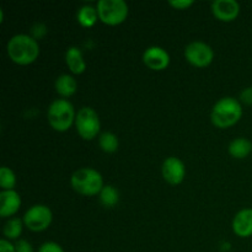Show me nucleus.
I'll use <instances>...</instances> for the list:
<instances>
[{
    "label": "nucleus",
    "instance_id": "nucleus-12",
    "mask_svg": "<svg viewBox=\"0 0 252 252\" xmlns=\"http://www.w3.org/2000/svg\"><path fill=\"white\" fill-rule=\"evenodd\" d=\"M234 234L239 238H250L252 236V208H245L235 214L231 223Z\"/></svg>",
    "mask_w": 252,
    "mask_h": 252
},
{
    "label": "nucleus",
    "instance_id": "nucleus-15",
    "mask_svg": "<svg viewBox=\"0 0 252 252\" xmlns=\"http://www.w3.org/2000/svg\"><path fill=\"white\" fill-rule=\"evenodd\" d=\"M54 88H56L57 94H59L62 97H70L78 90V81L75 80L74 76L69 75V74H63L57 78Z\"/></svg>",
    "mask_w": 252,
    "mask_h": 252
},
{
    "label": "nucleus",
    "instance_id": "nucleus-16",
    "mask_svg": "<svg viewBox=\"0 0 252 252\" xmlns=\"http://www.w3.org/2000/svg\"><path fill=\"white\" fill-rule=\"evenodd\" d=\"M229 154L231 155L235 159H245L252 153V143L248 138L239 137L235 138L234 140H231L230 144L228 148Z\"/></svg>",
    "mask_w": 252,
    "mask_h": 252
},
{
    "label": "nucleus",
    "instance_id": "nucleus-27",
    "mask_svg": "<svg viewBox=\"0 0 252 252\" xmlns=\"http://www.w3.org/2000/svg\"><path fill=\"white\" fill-rule=\"evenodd\" d=\"M0 252H16L15 245L10 243V240L7 239H1L0 240Z\"/></svg>",
    "mask_w": 252,
    "mask_h": 252
},
{
    "label": "nucleus",
    "instance_id": "nucleus-3",
    "mask_svg": "<svg viewBox=\"0 0 252 252\" xmlns=\"http://www.w3.org/2000/svg\"><path fill=\"white\" fill-rule=\"evenodd\" d=\"M70 184L74 191L81 196L93 197L100 194L103 189L102 175L93 167H81L76 170L70 177Z\"/></svg>",
    "mask_w": 252,
    "mask_h": 252
},
{
    "label": "nucleus",
    "instance_id": "nucleus-5",
    "mask_svg": "<svg viewBox=\"0 0 252 252\" xmlns=\"http://www.w3.org/2000/svg\"><path fill=\"white\" fill-rule=\"evenodd\" d=\"M98 20L108 26H117L127 20L129 7L125 0H100L96 5Z\"/></svg>",
    "mask_w": 252,
    "mask_h": 252
},
{
    "label": "nucleus",
    "instance_id": "nucleus-2",
    "mask_svg": "<svg viewBox=\"0 0 252 252\" xmlns=\"http://www.w3.org/2000/svg\"><path fill=\"white\" fill-rule=\"evenodd\" d=\"M243 117V106L235 97L226 96L214 103L211 112L212 123L217 128L226 129L235 126Z\"/></svg>",
    "mask_w": 252,
    "mask_h": 252
},
{
    "label": "nucleus",
    "instance_id": "nucleus-22",
    "mask_svg": "<svg viewBox=\"0 0 252 252\" xmlns=\"http://www.w3.org/2000/svg\"><path fill=\"white\" fill-rule=\"evenodd\" d=\"M38 252H64L63 248L54 241H47L39 246Z\"/></svg>",
    "mask_w": 252,
    "mask_h": 252
},
{
    "label": "nucleus",
    "instance_id": "nucleus-10",
    "mask_svg": "<svg viewBox=\"0 0 252 252\" xmlns=\"http://www.w3.org/2000/svg\"><path fill=\"white\" fill-rule=\"evenodd\" d=\"M143 63L154 71L165 70L170 64V54L162 47H148L143 53Z\"/></svg>",
    "mask_w": 252,
    "mask_h": 252
},
{
    "label": "nucleus",
    "instance_id": "nucleus-23",
    "mask_svg": "<svg viewBox=\"0 0 252 252\" xmlns=\"http://www.w3.org/2000/svg\"><path fill=\"white\" fill-rule=\"evenodd\" d=\"M193 4H194L193 0H171V1H169L170 6H172L176 10L189 9Z\"/></svg>",
    "mask_w": 252,
    "mask_h": 252
},
{
    "label": "nucleus",
    "instance_id": "nucleus-8",
    "mask_svg": "<svg viewBox=\"0 0 252 252\" xmlns=\"http://www.w3.org/2000/svg\"><path fill=\"white\" fill-rule=\"evenodd\" d=\"M185 58L196 68H206L214 59V51L209 44L202 41H194L185 47Z\"/></svg>",
    "mask_w": 252,
    "mask_h": 252
},
{
    "label": "nucleus",
    "instance_id": "nucleus-18",
    "mask_svg": "<svg viewBox=\"0 0 252 252\" xmlns=\"http://www.w3.org/2000/svg\"><path fill=\"white\" fill-rule=\"evenodd\" d=\"M98 198H100L101 204L105 208H113L120 202V192L112 185H106L101 189L100 194H98Z\"/></svg>",
    "mask_w": 252,
    "mask_h": 252
},
{
    "label": "nucleus",
    "instance_id": "nucleus-26",
    "mask_svg": "<svg viewBox=\"0 0 252 252\" xmlns=\"http://www.w3.org/2000/svg\"><path fill=\"white\" fill-rule=\"evenodd\" d=\"M240 102H243L244 105L252 106V86L244 89L240 93Z\"/></svg>",
    "mask_w": 252,
    "mask_h": 252
},
{
    "label": "nucleus",
    "instance_id": "nucleus-17",
    "mask_svg": "<svg viewBox=\"0 0 252 252\" xmlns=\"http://www.w3.org/2000/svg\"><path fill=\"white\" fill-rule=\"evenodd\" d=\"M76 20H78L79 25L81 27H85V29H90V27L95 26L98 20L97 9L91 6V5H84L78 10Z\"/></svg>",
    "mask_w": 252,
    "mask_h": 252
},
{
    "label": "nucleus",
    "instance_id": "nucleus-1",
    "mask_svg": "<svg viewBox=\"0 0 252 252\" xmlns=\"http://www.w3.org/2000/svg\"><path fill=\"white\" fill-rule=\"evenodd\" d=\"M9 58L19 65H29L37 61L39 56V44L30 34H15L6 44Z\"/></svg>",
    "mask_w": 252,
    "mask_h": 252
},
{
    "label": "nucleus",
    "instance_id": "nucleus-7",
    "mask_svg": "<svg viewBox=\"0 0 252 252\" xmlns=\"http://www.w3.org/2000/svg\"><path fill=\"white\" fill-rule=\"evenodd\" d=\"M22 220L29 230L41 233L51 226L52 220H53V213L49 207L44 206V204H34L31 208L27 209Z\"/></svg>",
    "mask_w": 252,
    "mask_h": 252
},
{
    "label": "nucleus",
    "instance_id": "nucleus-13",
    "mask_svg": "<svg viewBox=\"0 0 252 252\" xmlns=\"http://www.w3.org/2000/svg\"><path fill=\"white\" fill-rule=\"evenodd\" d=\"M21 207V197L15 189L0 192V217L10 218L19 212Z\"/></svg>",
    "mask_w": 252,
    "mask_h": 252
},
{
    "label": "nucleus",
    "instance_id": "nucleus-11",
    "mask_svg": "<svg viewBox=\"0 0 252 252\" xmlns=\"http://www.w3.org/2000/svg\"><path fill=\"white\" fill-rule=\"evenodd\" d=\"M212 14L221 22H231L240 14V4L235 0H216L212 2Z\"/></svg>",
    "mask_w": 252,
    "mask_h": 252
},
{
    "label": "nucleus",
    "instance_id": "nucleus-25",
    "mask_svg": "<svg viewBox=\"0 0 252 252\" xmlns=\"http://www.w3.org/2000/svg\"><path fill=\"white\" fill-rule=\"evenodd\" d=\"M31 33H32V37H33L34 39L42 38L43 36H46L47 27L44 26L43 24H41V22H38V24H36L33 27H32Z\"/></svg>",
    "mask_w": 252,
    "mask_h": 252
},
{
    "label": "nucleus",
    "instance_id": "nucleus-4",
    "mask_svg": "<svg viewBox=\"0 0 252 252\" xmlns=\"http://www.w3.org/2000/svg\"><path fill=\"white\" fill-rule=\"evenodd\" d=\"M76 113L74 106L66 98H58L49 105L47 111V120L49 126L57 132H66L75 125Z\"/></svg>",
    "mask_w": 252,
    "mask_h": 252
},
{
    "label": "nucleus",
    "instance_id": "nucleus-20",
    "mask_svg": "<svg viewBox=\"0 0 252 252\" xmlns=\"http://www.w3.org/2000/svg\"><path fill=\"white\" fill-rule=\"evenodd\" d=\"M98 145H100V149L102 152L107 153V154H112L118 150V138L115 133L112 132H103L101 133L100 137H98Z\"/></svg>",
    "mask_w": 252,
    "mask_h": 252
},
{
    "label": "nucleus",
    "instance_id": "nucleus-6",
    "mask_svg": "<svg viewBox=\"0 0 252 252\" xmlns=\"http://www.w3.org/2000/svg\"><path fill=\"white\" fill-rule=\"evenodd\" d=\"M75 127L78 134L84 140H93L98 135L101 129L100 117L91 107H83L76 113Z\"/></svg>",
    "mask_w": 252,
    "mask_h": 252
},
{
    "label": "nucleus",
    "instance_id": "nucleus-9",
    "mask_svg": "<svg viewBox=\"0 0 252 252\" xmlns=\"http://www.w3.org/2000/svg\"><path fill=\"white\" fill-rule=\"evenodd\" d=\"M161 174L167 184L176 186L184 182L186 177V166L181 159L176 157H170L162 162Z\"/></svg>",
    "mask_w": 252,
    "mask_h": 252
},
{
    "label": "nucleus",
    "instance_id": "nucleus-19",
    "mask_svg": "<svg viewBox=\"0 0 252 252\" xmlns=\"http://www.w3.org/2000/svg\"><path fill=\"white\" fill-rule=\"evenodd\" d=\"M24 220L20 218H10L9 220L5 223L4 229H2V234L7 240H17L20 235L24 230Z\"/></svg>",
    "mask_w": 252,
    "mask_h": 252
},
{
    "label": "nucleus",
    "instance_id": "nucleus-21",
    "mask_svg": "<svg viewBox=\"0 0 252 252\" xmlns=\"http://www.w3.org/2000/svg\"><path fill=\"white\" fill-rule=\"evenodd\" d=\"M16 186V176L14 171L7 166H2L0 169V187L2 191H10Z\"/></svg>",
    "mask_w": 252,
    "mask_h": 252
},
{
    "label": "nucleus",
    "instance_id": "nucleus-24",
    "mask_svg": "<svg viewBox=\"0 0 252 252\" xmlns=\"http://www.w3.org/2000/svg\"><path fill=\"white\" fill-rule=\"evenodd\" d=\"M14 245H15V251L16 252H34L31 244H30L27 240H24V239L17 240Z\"/></svg>",
    "mask_w": 252,
    "mask_h": 252
},
{
    "label": "nucleus",
    "instance_id": "nucleus-14",
    "mask_svg": "<svg viewBox=\"0 0 252 252\" xmlns=\"http://www.w3.org/2000/svg\"><path fill=\"white\" fill-rule=\"evenodd\" d=\"M65 63L73 74H83L86 70V63L83 52L78 47H69L65 52Z\"/></svg>",
    "mask_w": 252,
    "mask_h": 252
}]
</instances>
